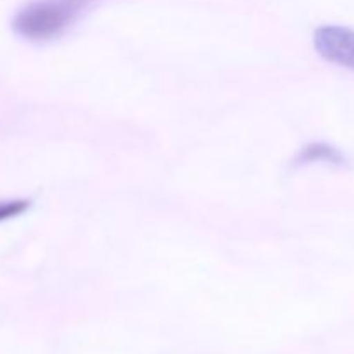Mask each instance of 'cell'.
<instances>
[{
    "label": "cell",
    "instance_id": "6da1fadb",
    "mask_svg": "<svg viewBox=\"0 0 354 354\" xmlns=\"http://www.w3.org/2000/svg\"><path fill=\"white\" fill-rule=\"evenodd\" d=\"M95 0H38L16 14L12 28L30 41H48L73 26Z\"/></svg>",
    "mask_w": 354,
    "mask_h": 354
},
{
    "label": "cell",
    "instance_id": "7a4b0ae2",
    "mask_svg": "<svg viewBox=\"0 0 354 354\" xmlns=\"http://www.w3.org/2000/svg\"><path fill=\"white\" fill-rule=\"evenodd\" d=\"M315 48L328 62L354 71V30L344 26H322L315 31Z\"/></svg>",
    "mask_w": 354,
    "mask_h": 354
},
{
    "label": "cell",
    "instance_id": "3957f363",
    "mask_svg": "<svg viewBox=\"0 0 354 354\" xmlns=\"http://www.w3.org/2000/svg\"><path fill=\"white\" fill-rule=\"evenodd\" d=\"M344 154L337 147L330 144H324V142H317V144H310L301 149L299 154L294 159V165L306 166L313 165V162H325V165L341 166L344 165Z\"/></svg>",
    "mask_w": 354,
    "mask_h": 354
},
{
    "label": "cell",
    "instance_id": "277c9868",
    "mask_svg": "<svg viewBox=\"0 0 354 354\" xmlns=\"http://www.w3.org/2000/svg\"><path fill=\"white\" fill-rule=\"evenodd\" d=\"M30 207V201H0V223L19 216Z\"/></svg>",
    "mask_w": 354,
    "mask_h": 354
}]
</instances>
